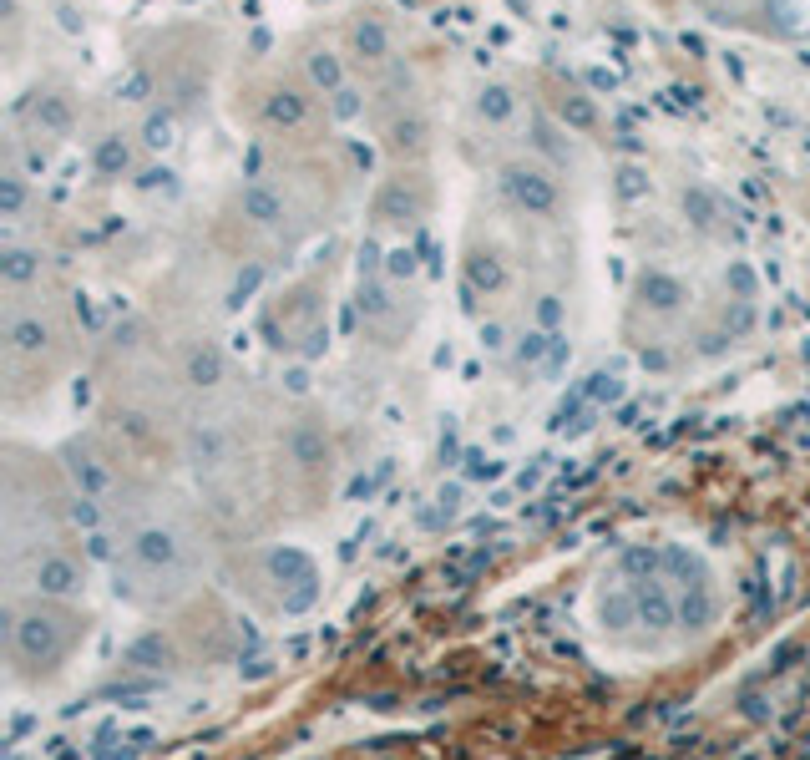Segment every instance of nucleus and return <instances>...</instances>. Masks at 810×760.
<instances>
[{"label":"nucleus","instance_id":"nucleus-1","mask_svg":"<svg viewBox=\"0 0 810 760\" xmlns=\"http://www.w3.org/2000/svg\"><path fill=\"white\" fill-rule=\"evenodd\" d=\"M502 193L527 213V218H552L557 213V178H547L532 163H512L502 168Z\"/></svg>","mask_w":810,"mask_h":760},{"label":"nucleus","instance_id":"nucleus-2","mask_svg":"<svg viewBox=\"0 0 810 760\" xmlns=\"http://www.w3.org/2000/svg\"><path fill=\"white\" fill-rule=\"evenodd\" d=\"M304 117H309L304 92H294V87H274V92L264 97V122H269V127H299Z\"/></svg>","mask_w":810,"mask_h":760},{"label":"nucleus","instance_id":"nucleus-3","mask_svg":"<svg viewBox=\"0 0 810 760\" xmlns=\"http://www.w3.org/2000/svg\"><path fill=\"white\" fill-rule=\"evenodd\" d=\"M238 208H243V218H254L259 228H274V223L284 218V198H279L274 188H264V183H249V188H243Z\"/></svg>","mask_w":810,"mask_h":760},{"label":"nucleus","instance_id":"nucleus-4","mask_svg":"<svg viewBox=\"0 0 810 760\" xmlns=\"http://www.w3.org/2000/svg\"><path fill=\"white\" fill-rule=\"evenodd\" d=\"M6 340L16 355H41L51 345V325L46 320H26V315H11L6 320Z\"/></svg>","mask_w":810,"mask_h":760},{"label":"nucleus","instance_id":"nucleus-5","mask_svg":"<svg viewBox=\"0 0 810 760\" xmlns=\"http://www.w3.org/2000/svg\"><path fill=\"white\" fill-rule=\"evenodd\" d=\"M638 299H643V304H654V310H679V304H684L689 294H684L679 279H669V274L654 269V274H643V279H638Z\"/></svg>","mask_w":810,"mask_h":760},{"label":"nucleus","instance_id":"nucleus-6","mask_svg":"<svg viewBox=\"0 0 810 760\" xmlns=\"http://www.w3.org/2000/svg\"><path fill=\"white\" fill-rule=\"evenodd\" d=\"M466 279H471V289H502L507 284V269H502V259L497 254H471L466 259Z\"/></svg>","mask_w":810,"mask_h":760},{"label":"nucleus","instance_id":"nucleus-7","mask_svg":"<svg viewBox=\"0 0 810 760\" xmlns=\"http://www.w3.org/2000/svg\"><path fill=\"white\" fill-rule=\"evenodd\" d=\"M416 213H421V208H416V198L405 193L400 183H390V188L380 193V218H385V223H405V228H411V223H416Z\"/></svg>","mask_w":810,"mask_h":760},{"label":"nucleus","instance_id":"nucleus-8","mask_svg":"<svg viewBox=\"0 0 810 760\" xmlns=\"http://www.w3.org/2000/svg\"><path fill=\"white\" fill-rule=\"evenodd\" d=\"M350 41H355V51H360L365 61H380V56H385V46H390V41H385V26H380L375 16H360V21H355V31H350Z\"/></svg>","mask_w":810,"mask_h":760},{"label":"nucleus","instance_id":"nucleus-9","mask_svg":"<svg viewBox=\"0 0 810 760\" xmlns=\"http://www.w3.org/2000/svg\"><path fill=\"white\" fill-rule=\"evenodd\" d=\"M36 578H41V588H46V593H76L81 568H76V563H66V558H46Z\"/></svg>","mask_w":810,"mask_h":760},{"label":"nucleus","instance_id":"nucleus-10","mask_svg":"<svg viewBox=\"0 0 810 760\" xmlns=\"http://www.w3.org/2000/svg\"><path fill=\"white\" fill-rule=\"evenodd\" d=\"M0 274H6V284H31V279H41V254L11 249L6 259H0Z\"/></svg>","mask_w":810,"mask_h":760},{"label":"nucleus","instance_id":"nucleus-11","mask_svg":"<svg viewBox=\"0 0 810 760\" xmlns=\"http://www.w3.org/2000/svg\"><path fill=\"white\" fill-rule=\"evenodd\" d=\"M127 163H132L127 142H122V137H102V147H97V168H102L107 178H122V173H127Z\"/></svg>","mask_w":810,"mask_h":760},{"label":"nucleus","instance_id":"nucleus-12","mask_svg":"<svg viewBox=\"0 0 810 760\" xmlns=\"http://www.w3.org/2000/svg\"><path fill=\"white\" fill-rule=\"evenodd\" d=\"M188 375L198 380V386H213V380L223 375V355H218L213 345H203V350H193V355H188Z\"/></svg>","mask_w":810,"mask_h":760},{"label":"nucleus","instance_id":"nucleus-13","mask_svg":"<svg viewBox=\"0 0 810 760\" xmlns=\"http://www.w3.org/2000/svg\"><path fill=\"white\" fill-rule=\"evenodd\" d=\"M309 82H314L319 92H340V61H335L330 51L309 56Z\"/></svg>","mask_w":810,"mask_h":760},{"label":"nucleus","instance_id":"nucleus-14","mask_svg":"<svg viewBox=\"0 0 810 760\" xmlns=\"http://www.w3.org/2000/svg\"><path fill=\"white\" fill-rule=\"evenodd\" d=\"M512 107H517V102H512V92H507V87H486V92H481V102H476V112H481L486 122H507V117H512Z\"/></svg>","mask_w":810,"mask_h":760},{"label":"nucleus","instance_id":"nucleus-15","mask_svg":"<svg viewBox=\"0 0 810 760\" xmlns=\"http://www.w3.org/2000/svg\"><path fill=\"white\" fill-rule=\"evenodd\" d=\"M684 213H689L699 228H709V223H714V213H719V203H714L704 188H689V193H684Z\"/></svg>","mask_w":810,"mask_h":760},{"label":"nucleus","instance_id":"nucleus-16","mask_svg":"<svg viewBox=\"0 0 810 760\" xmlns=\"http://www.w3.org/2000/svg\"><path fill=\"white\" fill-rule=\"evenodd\" d=\"M41 122H46L51 132H66V122H71L66 102H61V97H46V102H41Z\"/></svg>","mask_w":810,"mask_h":760},{"label":"nucleus","instance_id":"nucleus-17","mask_svg":"<svg viewBox=\"0 0 810 760\" xmlns=\"http://www.w3.org/2000/svg\"><path fill=\"white\" fill-rule=\"evenodd\" d=\"M147 92H152V76H147V71H132L127 82H122V97H127V102H142Z\"/></svg>","mask_w":810,"mask_h":760},{"label":"nucleus","instance_id":"nucleus-18","mask_svg":"<svg viewBox=\"0 0 810 760\" xmlns=\"http://www.w3.org/2000/svg\"><path fill=\"white\" fill-rule=\"evenodd\" d=\"M173 137V122L168 117H147V147H162Z\"/></svg>","mask_w":810,"mask_h":760}]
</instances>
